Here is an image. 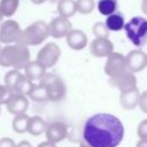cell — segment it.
Returning a JSON list of instances; mask_svg holds the SVG:
<instances>
[{
    "instance_id": "1",
    "label": "cell",
    "mask_w": 147,
    "mask_h": 147,
    "mask_svg": "<svg viewBox=\"0 0 147 147\" xmlns=\"http://www.w3.org/2000/svg\"><path fill=\"white\" fill-rule=\"evenodd\" d=\"M124 133V125L118 117L108 113H99L86 119L83 138L90 147H117Z\"/></svg>"
},
{
    "instance_id": "2",
    "label": "cell",
    "mask_w": 147,
    "mask_h": 147,
    "mask_svg": "<svg viewBox=\"0 0 147 147\" xmlns=\"http://www.w3.org/2000/svg\"><path fill=\"white\" fill-rule=\"evenodd\" d=\"M30 51L28 46L22 44H10L1 48L0 51V65L10 67L16 70L24 69L30 62Z\"/></svg>"
},
{
    "instance_id": "3",
    "label": "cell",
    "mask_w": 147,
    "mask_h": 147,
    "mask_svg": "<svg viewBox=\"0 0 147 147\" xmlns=\"http://www.w3.org/2000/svg\"><path fill=\"white\" fill-rule=\"evenodd\" d=\"M48 37V23L45 21H36L22 31L17 42L24 46H37L44 42Z\"/></svg>"
},
{
    "instance_id": "4",
    "label": "cell",
    "mask_w": 147,
    "mask_h": 147,
    "mask_svg": "<svg viewBox=\"0 0 147 147\" xmlns=\"http://www.w3.org/2000/svg\"><path fill=\"white\" fill-rule=\"evenodd\" d=\"M126 37L129 40L137 47L144 46L147 41V18L142 16H134L127 23H125L124 28Z\"/></svg>"
},
{
    "instance_id": "5",
    "label": "cell",
    "mask_w": 147,
    "mask_h": 147,
    "mask_svg": "<svg viewBox=\"0 0 147 147\" xmlns=\"http://www.w3.org/2000/svg\"><path fill=\"white\" fill-rule=\"evenodd\" d=\"M39 83L42 85L48 101L57 102L64 98L65 91H67L65 85L57 75L46 72L42 76V78L39 80Z\"/></svg>"
},
{
    "instance_id": "6",
    "label": "cell",
    "mask_w": 147,
    "mask_h": 147,
    "mask_svg": "<svg viewBox=\"0 0 147 147\" xmlns=\"http://www.w3.org/2000/svg\"><path fill=\"white\" fill-rule=\"evenodd\" d=\"M60 56H61L60 46L55 42H47L39 49L37 54V61L47 70L57 63Z\"/></svg>"
},
{
    "instance_id": "7",
    "label": "cell",
    "mask_w": 147,
    "mask_h": 147,
    "mask_svg": "<svg viewBox=\"0 0 147 147\" xmlns=\"http://www.w3.org/2000/svg\"><path fill=\"white\" fill-rule=\"evenodd\" d=\"M22 33L20 24L14 20H7L0 25V42L10 45L16 44Z\"/></svg>"
},
{
    "instance_id": "8",
    "label": "cell",
    "mask_w": 147,
    "mask_h": 147,
    "mask_svg": "<svg viewBox=\"0 0 147 147\" xmlns=\"http://www.w3.org/2000/svg\"><path fill=\"white\" fill-rule=\"evenodd\" d=\"M103 70H105V74L109 78L114 77V76H116V75H118L121 72H123L124 70H127L125 56L122 53L113 52L111 54H109L107 56Z\"/></svg>"
},
{
    "instance_id": "9",
    "label": "cell",
    "mask_w": 147,
    "mask_h": 147,
    "mask_svg": "<svg viewBox=\"0 0 147 147\" xmlns=\"http://www.w3.org/2000/svg\"><path fill=\"white\" fill-rule=\"evenodd\" d=\"M109 79H110V83L119 90V92H126V91L137 88V77L129 69L124 70L123 72L114 77H110Z\"/></svg>"
},
{
    "instance_id": "10",
    "label": "cell",
    "mask_w": 147,
    "mask_h": 147,
    "mask_svg": "<svg viewBox=\"0 0 147 147\" xmlns=\"http://www.w3.org/2000/svg\"><path fill=\"white\" fill-rule=\"evenodd\" d=\"M125 60L127 69L133 74L139 72L147 67V54L140 49L130 51L127 55H125Z\"/></svg>"
},
{
    "instance_id": "11",
    "label": "cell",
    "mask_w": 147,
    "mask_h": 147,
    "mask_svg": "<svg viewBox=\"0 0 147 147\" xmlns=\"http://www.w3.org/2000/svg\"><path fill=\"white\" fill-rule=\"evenodd\" d=\"M71 29H72V25H71V22L69 21V18H65L62 16L55 17L51 21V23H48L49 36L55 39L65 37Z\"/></svg>"
},
{
    "instance_id": "12",
    "label": "cell",
    "mask_w": 147,
    "mask_h": 147,
    "mask_svg": "<svg viewBox=\"0 0 147 147\" xmlns=\"http://www.w3.org/2000/svg\"><path fill=\"white\" fill-rule=\"evenodd\" d=\"M45 134H46V138L48 141L57 144L67 138L68 127L62 122H52V123L47 124Z\"/></svg>"
},
{
    "instance_id": "13",
    "label": "cell",
    "mask_w": 147,
    "mask_h": 147,
    "mask_svg": "<svg viewBox=\"0 0 147 147\" xmlns=\"http://www.w3.org/2000/svg\"><path fill=\"white\" fill-rule=\"evenodd\" d=\"M7 110L13 115L25 114L29 108V100L26 95L23 94H11L6 102Z\"/></svg>"
},
{
    "instance_id": "14",
    "label": "cell",
    "mask_w": 147,
    "mask_h": 147,
    "mask_svg": "<svg viewBox=\"0 0 147 147\" xmlns=\"http://www.w3.org/2000/svg\"><path fill=\"white\" fill-rule=\"evenodd\" d=\"M90 51L95 57H107L114 52V45L108 38H95L90 45Z\"/></svg>"
},
{
    "instance_id": "15",
    "label": "cell",
    "mask_w": 147,
    "mask_h": 147,
    "mask_svg": "<svg viewBox=\"0 0 147 147\" xmlns=\"http://www.w3.org/2000/svg\"><path fill=\"white\" fill-rule=\"evenodd\" d=\"M67 45L74 51H80L86 47L87 45V36L77 29H71L69 33L65 36Z\"/></svg>"
},
{
    "instance_id": "16",
    "label": "cell",
    "mask_w": 147,
    "mask_h": 147,
    "mask_svg": "<svg viewBox=\"0 0 147 147\" xmlns=\"http://www.w3.org/2000/svg\"><path fill=\"white\" fill-rule=\"evenodd\" d=\"M23 70H24V74L23 75L29 80H31L32 83L33 82H39L42 78V76L46 74V69L37 60L36 61H30L25 65V68Z\"/></svg>"
},
{
    "instance_id": "17",
    "label": "cell",
    "mask_w": 147,
    "mask_h": 147,
    "mask_svg": "<svg viewBox=\"0 0 147 147\" xmlns=\"http://www.w3.org/2000/svg\"><path fill=\"white\" fill-rule=\"evenodd\" d=\"M140 92L138 88H133L126 92H121L119 95V103L126 110H132L138 106Z\"/></svg>"
},
{
    "instance_id": "18",
    "label": "cell",
    "mask_w": 147,
    "mask_h": 147,
    "mask_svg": "<svg viewBox=\"0 0 147 147\" xmlns=\"http://www.w3.org/2000/svg\"><path fill=\"white\" fill-rule=\"evenodd\" d=\"M47 126V123L45 122V119L40 116H32L29 117V122H28V131L31 136H40L41 133L45 132Z\"/></svg>"
},
{
    "instance_id": "19",
    "label": "cell",
    "mask_w": 147,
    "mask_h": 147,
    "mask_svg": "<svg viewBox=\"0 0 147 147\" xmlns=\"http://www.w3.org/2000/svg\"><path fill=\"white\" fill-rule=\"evenodd\" d=\"M33 86V83L31 80H29L23 74L20 75V77L17 78L16 83L14 84L13 88L10 90V92L13 94H23V95H29L31 88Z\"/></svg>"
},
{
    "instance_id": "20",
    "label": "cell",
    "mask_w": 147,
    "mask_h": 147,
    "mask_svg": "<svg viewBox=\"0 0 147 147\" xmlns=\"http://www.w3.org/2000/svg\"><path fill=\"white\" fill-rule=\"evenodd\" d=\"M56 9H57V13L60 14V16L69 18V17L74 16L77 11L76 1L75 0H59L57 5H56Z\"/></svg>"
},
{
    "instance_id": "21",
    "label": "cell",
    "mask_w": 147,
    "mask_h": 147,
    "mask_svg": "<svg viewBox=\"0 0 147 147\" xmlns=\"http://www.w3.org/2000/svg\"><path fill=\"white\" fill-rule=\"evenodd\" d=\"M105 24L109 31H119L124 28L125 22H124V17L122 14L114 13V14L107 16Z\"/></svg>"
},
{
    "instance_id": "22",
    "label": "cell",
    "mask_w": 147,
    "mask_h": 147,
    "mask_svg": "<svg viewBox=\"0 0 147 147\" xmlns=\"http://www.w3.org/2000/svg\"><path fill=\"white\" fill-rule=\"evenodd\" d=\"M20 5V0H1L0 1V14L3 17L13 16Z\"/></svg>"
},
{
    "instance_id": "23",
    "label": "cell",
    "mask_w": 147,
    "mask_h": 147,
    "mask_svg": "<svg viewBox=\"0 0 147 147\" xmlns=\"http://www.w3.org/2000/svg\"><path fill=\"white\" fill-rule=\"evenodd\" d=\"M28 122H29V116L26 115V113L15 115L11 122V127L17 133H24L28 131Z\"/></svg>"
},
{
    "instance_id": "24",
    "label": "cell",
    "mask_w": 147,
    "mask_h": 147,
    "mask_svg": "<svg viewBox=\"0 0 147 147\" xmlns=\"http://www.w3.org/2000/svg\"><path fill=\"white\" fill-rule=\"evenodd\" d=\"M96 7H98V10L101 15L109 16L116 11L117 0H99Z\"/></svg>"
},
{
    "instance_id": "25",
    "label": "cell",
    "mask_w": 147,
    "mask_h": 147,
    "mask_svg": "<svg viewBox=\"0 0 147 147\" xmlns=\"http://www.w3.org/2000/svg\"><path fill=\"white\" fill-rule=\"evenodd\" d=\"M30 99H32L33 101L36 102H45V101H48L47 100V95H46V92L42 87V85L38 82L37 84L33 83V86L28 95Z\"/></svg>"
},
{
    "instance_id": "26",
    "label": "cell",
    "mask_w": 147,
    "mask_h": 147,
    "mask_svg": "<svg viewBox=\"0 0 147 147\" xmlns=\"http://www.w3.org/2000/svg\"><path fill=\"white\" fill-rule=\"evenodd\" d=\"M95 7L94 0H76V9L83 15L91 14Z\"/></svg>"
},
{
    "instance_id": "27",
    "label": "cell",
    "mask_w": 147,
    "mask_h": 147,
    "mask_svg": "<svg viewBox=\"0 0 147 147\" xmlns=\"http://www.w3.org/2000/svg\"><path fill=\"white\" fill-rule=\"evenodd\" d=\"M92 32L95 36V38H108L109 37V30L106 26L105 22H96L92 26Z\"/></svg>"
},
{
    "instance_id": "28",
    "label": "cell",
    "mask_w": 147,
    "mask_h": 147,
    "mask_svg": "<svg viewBox=\"0 0 147 147\" xmlns=\"http://www.w3.org/2000/svg\"><path fill=\"white\" fill-rule=\"evenodd\" d=\"M20 75H21V71H20V70H16V69H11V70H9V71L5 75L3 82H5V85L9 88V91L13 88V86H14V84L16 83L17 78L20 77ZM11 94H13V93H11Z\"/></svg>"
},
{
    "instance_id": "29",
    "label": "cell",
    "mask_w": 147,
    "mask_h": 147,
    "mask_svg": "<svg viewBox=\"0 0 147 147\" xmlns=\"http://www.w3.org/2000/svg\"><path fill=\"white\" fill-rule=\"evenodd\" d=\"M11 92L5 84H0V105H6L8 99L10 98Z\"/></svg>"
},
{
    "instance_id": "30",
    "label": "cell",
    "mask_w": 147,
    "mask_h": 147,
    "mask_svg": "<svg viewBox=\"0 0 147 147\" xmlns=\"http://www.w3.org/2000/svg\"><path fill=\"white\" fill-rule=\"evenodd\" d=\"M137 134L140 139H147V118L139 123L137 127Z\"/></svg>"
},
{
    "instance_id": "31",
    "label": "cell",
    "mask_w": 147,
    "mask_h": 147,
    "mask_svg": "<svg viewBox=\"0 0 147 147\" xmlns=\"http://www.w3.org/2000/svg\"><path fill=\"white\" fill-rule=\"evenodd\" d=\"M138 106L141 109L142 113L147 114V91L140 93L139 95V101H138Z\"/></svg>"
},
{
    "instance_id": "32",
    "label": "cell",
    "mask_w": 147,
    "mask_h": 147,
    "mask_svg": "<svg viewBox=\"0 0 147 147\" xmlns=\"http://www.w3.org/2000/svg\"><path fill=\"white\" fill-rule=\"evenodd\" d=\"M0 147H16V144L11 138L5 137L0 139Z\"/></svg>"
},
{
    "instance_id": "33",
    "label": "cell",
    "mask_w": 147,
    "mask_h": 147,
    "mask_svg": "<svg viewBox=\"0 0 147 147\" xmlns=\"http://www.w3.org/2000/svg\"><path fill=\"white\" fill-rule=\"evenodd\" d=\"M37 147H56V144H54V142H51V141L46 140V141L40 142Z\"/></svg>"
},
{
    "instance_id": "34",
    "label": "cell",
    "mask_w": 147,
    "mask_h": 147,
    "mask_svg": "<svg viewBox=\"0 0 147 147\" xmlns=\"http://www.w3.org/2000/svg\"><path fill=\"white\" fill-rule=\"evenodd\" d=\"M16 147H32V145L26 140H22L16 145Z\"/></svg>"
},
{
    "instance_id": "35",
    "label": "cell",
    "mask_w": 147,
    "mask_h": 147,
    "mask_svg": "<svg viewBox=\"0 0 147 147\" xmlns=\"http://www.w3.org/2000/svg\"><path fill=\"white\" fill-rule=\"evenodd\" d=\"M141 11H142V14H145V15H147V0H142V2H141Z\"/></svg>"
},
{
    "instance_id": "36",
    "label": "cell",
    "mask_w": 147,
    "mask_h": 147,
    "mask_svg": "<svg viewBox=\"0 0 147 147\" xmlns=\"http://www.w3.org/2000/svg\"><path fill=\"white\" fill-rule=\"evenodd\" d=\"M137 147H147V139H140L137 142Z\"/></svg>"
},
{
    "instance_id": "37",
    "label": "cell",
    "mask_w": 147,
    "mask_h": 147,
    "mask_svg": "<svg viewBox=\"0 0 147 147\" xmlns=\"http://www.w3.org/2000/svg\"><path fill=\"white\" fill-rule=\"evenodd\" d=\"M34 5H40V3H44V2H46L47 0H31Z\"/></svg>"
},
{
    "instance_id": "38",
    "label": "cell",
    "mask_w": 147,
    "mask_h": 147,
    "mask_svg": "<svg viewBox=\"0 0 147 147\" xmlns=\"http://www.w3.org/2000/svg\"><path fill=\"white\" fill-rule=\"evenodd\" d=\"M2 20H3V16L0 14V25H1V23H2Z\"/></svg>"
},
{
    "instance_id": "39",
    "label": "cell",
    "mask_w": 147,
    "mask_h": 147,
    "mask_svg": "<svg viewBox=\"0 0 147 147\" xmlns=\"http://www.w3.org/2000/svg\"><path fill=\"white\" fill-rule=\"evenodd\" d=\"M80 147H90V146H87V145H82Z\"/></svg>"
},
{
    "instance_id": "40",
    "label": "cell",
    "mask_w": 147,
    "mask_h": 147,
    "mask_svg": "<svg viewBox=\"0 0 147 147\" xmlns=\"http://www.w3.org/2000/svg\"><path fill=\"white\" fill-rule=\"evenodd\" d=\"M0 113H1V105H0Z\"/></svg>"
},
{
    "instance_id": "41",
    "label": "cell",
    "mask_w": 147,
    "mask_h": 147,
    "mask_svg": "<svg viewBox=\"0 0 147 147\" xmlns=\"http://www.w3.org/2000/svg\"><path fill=\"white\" fill-rule=\"evenodd\" d=\"M0 51H1V46H0Z\"/></svg>"
}]
</instances>
